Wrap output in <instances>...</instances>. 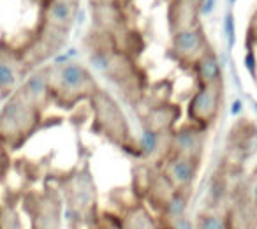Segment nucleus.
Segmentation results:
<instances>
[{
	"label": "nucleus",
	"instance_id": "1",
	"mask_svg": "<svg viewBox=\"0 0 257 229\" xmlns=\"http://www.w3.org/2000/svg\"><path fill=\"white\" fill-rule=\"evenodd\" d=\"M46 74L51 99L65 109L74 107L81 100H90V97L100 88L92 71L79 62H57L46 67Z\"/></svg>",
	"mask_w": 257,
	"mask_h": 229
},
{
	"label": "nucleus",
	"instance_id": "2",
	"mask_svg": "<svg viewBox=\"0 0 257 229\" xmlns=\"http://www.w3.org/2000/svg\"><path fill=\"white\" fill-rule=\"evenodd\" d=\"M93 113V131L99 136L106 138L109 143L120 147L125 152L136 154V140L133 138L128 120L123 109L113 95L106 90L99 88L88 100Z\"/></svg>",
	"mask_w": 257,
	"mask_h": 229
},
{
	"label": "nucleus",
	"instance_id": "3",
	"mask_svg": "<svg viewBox=\"0 0 257 229\" xmlns=\"http://www.w3.org/2000/svg\"><path fill=\"white\" fill-rule=\"evenodd\" d=\"M43 122V111L20 95L11 93L0 109V140L9 148H20L34 136Z\"/></svg>",
	"mask_w": 257,
	"mask_h": 229
},
{
	"label": "nucleus",
	"instance_id": "4",
	"mask_svg": "<svg viewBox=\"0 0 257 229\" xmlns=\"http://www.w3.org/2000/svg\"><path fill=\"white\" fill-rule=\"evenodd\" d=\"M222 104H224V83L199 85L187 106L189 122L208 131L217 122Z\"/></svg>",
	"mask_w": 257,
	"mask_h": 229
},
{
	"label": "nucleus",
	"instance_id": "5",
	"mask_svg": "<svg viewBox=\"0 0 257 229\" xmlns=\"http://www.w3.org/2000/svg\"><path fill=\"white\" fill-rule=\"evenodd\" d=\"M210 50L211 46L201 25L171 36V55L178 62L190 67H194V64Z\"/></svg>",
	"mask_w": 257,
	"mask_h": 229
},
{
	"label": "nucleus",
	"instance_id": "6",
	"mask_svg": "<svg viewBox=\"0 0 257 229\" xmlns=\"http://www.w3.org/2000/svg\"><path fill=\"white\" fill-rule=\"evenodd\" d=\"M27 67L25 55L9 43L0 41V90L6 95H11L20 88Z\"/></svg>",
	"mask_w": 257,
	"mask_h": 229
},
{
	"label": "nucleus",
	"instance_id": "7",
	"mask_svg": "<svg viewBox=\"0 0 257 229\" xmlns=\"http://www.w3.org/2000/svg\"><path fill=\"white\" fill-rule=\"evenodd\" d=\"M206 129L189 124V126L178 127L169 133V154L185 155L199 161L206 145Z\"/></svg>",
	"mask_w": 257,
	"mask_h": 229
},
{
	"label": "nucleus",
	"instance_id": "8",
	"mask_svg": "<svg viewBox=\"0 0 257 229\" xmlns=\"http://www.w3.org/2000/svg\"><path fill=\"white\" fill-rule=\"evenodd\" d=\"M197 171H199L197 159L176 154L166 155L164 166H162V175L176 190H190L192 183L196 182Z\"/></svg>",
	"mask_w": 257,
	"mask_h": 229
},
{
	"label": "nucleus",
	"instance_id": "9",
	"mask_svg": "<svg viewBox=\"0 0 257 229\" xmlns=\"http://www.w3.org/2000/svg\"><path fill=\"white\" fill-rule=\"evenodd\" d=\"M78 4L79 0H48L43 11L41 27L69 36V30L78 13Z\"/></svg>",
	"mask_w": 257,
	"mask_h": 229
},
{
	"label": "nucleus",
	"instance_id": "10",
	"mask_svg": "<svg viewBox=\"0 0 257 229\" xmlns=\"http://www.w3.org/2000/svg\"><path fill=\"white\" fill-rule=\"evenodd\" d=\"M180 117H182L180 106L168 102V100H162V102H157L145 113L143 129L154 131L157 134H169L175 129Z\"/></svg>",
	"mask_w": 257,
	"mask_h": 229
},
{
	"label": "nucleus",
	"instance_id": "11",
	"mask_svg": "<svg viewBox=\"0 0 257 229\" xmlns=\"http://www.w3.org/2000/svg\"><path fill=\"white\" fill-rule=\"evenodd\" d=\"M32 229H60V203L53 196H34L29 206Z\"/></svg>",
	"mask_w": 257,
	"mask_h": 229
},
{
	"label": "nucleus",
	"instance_id": "12",
	"mask_svg": "<svg viewBox=\"0 0 257 229\" xmlns=\"http://www.w3.org/2000/svg\"><path fill=\"white\" fill-rule=\"evenodd\" d=\"M168 23L171 34L201 25L199 6L194 4L192 0H171L168 8Z\"/></svg>",
	"mask_w": 257,
	"mask_h": 229
},
{
	"label": "nucleus",
	"instance_id": "13",
	"mask_svg": "<svg viewBox=\"0 0 257 229\" xmlns=\"http://www.w3.org/2000/svg\"><path fill=\"white\" fill-rule=\"evenodd\" d=\"M20 95L25 97L29 102H32L36 107H39L41 111H44L48 100L51 99V92H50V83H48V74H46V67L44 69H37L34 71L25 81L20 85V88L16 90Z\"/></svg>",
	"mask_w": 257,
	"mask_h": 229
},
{
	"label": "nucleus",
	"instance_id": "14",
	"mask_svg": "<svg viewBox=\"0 0 257 229\" xmlns=\"http://www.w3.org/2000/svg\"><path fill=\"white\" fill-rule=\"evenodd\" d=\"M69 199H71V206L74 211H86L95 201V187L92 183V178L88 173H79L74 180L71 182L67 189Z\"/></svg>",
	"mask_w": 257,
	"mask_h": 229
},
{
	"label": "nucleus",
	"instance_id": "15",
	"mask_svg": "<svg viewBox=\"0 0 257 229\" xmlns=\"http://www.w3.org/2000/svg\"><path fill=\"white\" fill-rule=\"evenodd\" d=\"M197 85H217L222 83V64L213 50L206 51L199 60L194 64Z\"/></svg>",
	"mask_w": 257,
	"mask_h": 229
},
{
	"label": "nucleus",
	"instance_id": "16",
	"mask_svg": "<svg viewBox=\"0 0 257 229\" xmlns=\"http://www.w3.org/2000/svg\"><path fill=\"white\" fill-rule=\"evenodd\" d=\"M189 192L190 190H173L171 196L162 204V213H164L166 224L176 220L180 217H185L187 208H189Z\"/></svg>",
	"mask_w": 257,
	"mask_h": 229
},
{
	"label": "nucleus",
	"instance_id": "17",
	"mask_svg": "<svg viewBox=\"0 0 257 229\" xmlns=\"http://www.w3.org/2000/svg\"><path fill=\"white\" fill-rule=\"evenodd\" d=\"M162 136H166V134H157V133H154V131L143 129L141 136L136 140L138 157H141V159L154 157L159 152V147H161V143H162V140H161Z\"/></svg>",
	"mask_w": 257,
	"mask_h": 229
},
{
	"label": "nucleus",
	"instance_id": "18",
	"mask_svg": "<svg viewBox=\"0 0 257 229\" xmlns=\"http://www.w3.org/2000/svg\"><path fill=\"white\" fill-rule=\"evenodd\" d=\"M196 229H227L224 217H220L215 211H201L197 215Z\"/></svg>",
	"mask_w": 257,
	"mask_h": 229
},
{
	"label": "nucleus",
	"instance_id": "19",
	"mask_svg": "<svg viewBox=\"0 0 257 229\" xmlns=\"http://www.w3.org/2000/svg\"><path fill=\"white\" fill-rule=\"evenodd\" d=\"M224 34H225V39H227L229 50H232L236 44V22H234V15L231 11L224 16Z\"/></svg>",
	"mask_w": 257,
	"mask_h": 229
},
{
	"label": "nucleus",
	"instance_id": "20",
	"mask_svg": "<svg viewBox=\"0 0 257 229\" xmlns=\"http://www.w3.org/2000/svg\"><path fill=\"white\" fill-rule=\"evenodd\" d=\"M11 168V155H9V147L0 140V180H4L6 175Z\"/></svg>",
	"mask_w": 257,
	"mask_h": 229
},
{
	"label": "nucleus",
	"instance_id": "21",
	"mask_svg": "<svg viewBox=\"0 0 257 229\" xmlns=\"http://www.w3.org/2000/svg\"><path fill=\"white\" fill-rule=\"evenodd\" d=\"M246 197H248L250 204L257 210V175H253L246 183Z\"/></svg>",
	"mask_w": 257,
	"mask_h": 229
},
{
	"label": "nucleus",
	"instance_id": "22",
	"mask_svg": "<svg viewBox=\"0 0 257 229\" xmlns=\"http://www.w3.org/2000/svg\"><path fill=\"white\" fill-rule=\"evenodd\" d=\"M168 229H196V222H192L185 215V217H180V218H176V220L169 222Z\"/></svg>",
	"mask_w": 257,
	"mask_h": 229
},
{
	"label": "nucleus",
	"instance_id": "23",
	"mask_svg": "<svg viewBox=\"0 0 257 229\" xmlns=\"http://www.w3.org/2000/svg\"><path fill=\"white\" fill-rule=\"evenodd\" d=\"M217 8V0H203L199 6V15L201 16H210Z\"/></svg>",
	"mask_w": 257,
	"mask_h": 229
},
{
	"label": "nucleus",
	"instance_id": "24",
	"mask_svg": "<svg viewBox=\"0 0 257 229\" xmlns=\"http://www.w3.org/2000/svg\"><path fill=\"white\" fill-rule=\"evenodd\" d=\"M245 67L248 69L250 72L253 74V71H255V67H257V64H255V55H253V51H248V53L245 55Z\"/></svg>",
	"mask_w": 257,
	"mask_h": 229
},
{
	"label": "nucleus",
	"instance_id": "25",
	"mask_svg": "<svg viewBox=\"0 0 257 229\" xmlns=\"http://www.w3.org/2000/svg\"><path fill=\"white\" fill-rule=\"evenodd\" d=\"M131 0H93V4H113V6H121L123 8L125 4H128Z\"/></svg>",
	"mask_w": 257,
	"mask_h": 229
},
{
	"label": "nucleus",
	"instance_id": "26",
	"mask_svg": "<svg viewBox=\"0 0 257 229\" xmlns=\"http://www.w3.org/2000/svg\"><path fill=\"white\" fill-rule=\"evenodd\" d=\"M243 109V102H241V99H236V100H232V104H231V113L232 114H239V111Z\"/></svg>",
	"mask_w": 257,
	"mask_h": 229
},
{
	"label": "nucleus",
	"instance_id": "27",
	"mask_svg": "<svg viewBox=\"0 0 257 229\" xmlns=\"http://www.w3.org/2000/svg\"><path fill=\"white\" fill-rule=\"evenodd\" d=\"M4 99H6V93L2 92V90H0V102H2V100H4Z\"/></svg>",
	"mask_w": 257,
	"mask_h": 229
},
{
	"label": "nucleus",
	"instance_id": "28",
	"mask_svg": "<svg viewBox=\"0 0 257 229\" xmlns=\"http://www.w3.org/2000/svg\"><path fill=\"white\" fill-rule=\"evenodd\" d=\"M194 4H197V6H201V2H203V0H192Z\"/></svg>",
	"mask_w": 257,
	"mask_h": 229
},
{
	"label": "nucleus",
	"instance_id": "29",
	"mask_svg": "<svg viewBox=\"0 0 257 229\" xmlns=\"http://www.w3.org/2000/svg\"><path fill=\"white\" fill-rule=\"evenodd\" d=\"M229 2H231V4H234V2H236V0H229Z\"/></svg>",
	"mask_w": 257,
	"mask_h": 229
}]
</instances>
